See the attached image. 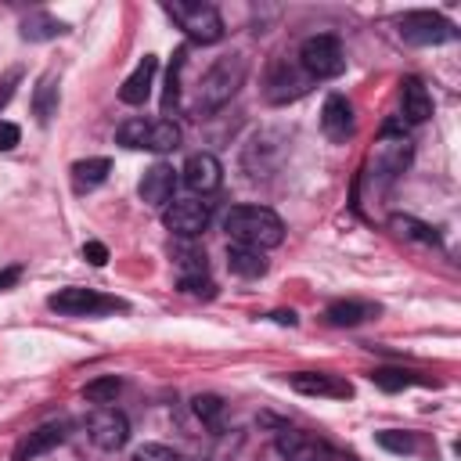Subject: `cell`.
I'll return each mask as SVG.
<instances>
[{
  "label": "cell",
  "instance_id": "cell-1",
  "mask_svg": "<svg viewBox=\"0 0 461 461\" xmlns=\"http://www.w3.org/2000/svg\"><path fill=\"white\" fill-rule=\"evenodd\" d=\"M223 227L238 245H249V249H259V252L281 245V238H285L281 216L267 205H234L227 212Z\"/></svg>",
  "mask_w": 461,
  "mask_h": 461
},
{
  "label": "cell",
  "instance_id": "cell-2",
  "mask_svg": "<svg viewBox=\"0 0 461 461\" xmlns=\"http://www.w3.org/2000/svg\"><path fill=\"white\" fill-rule=\"evenodd\" d=\"M245 72H249V61L245 54H223L220 61L209 65V72L198 79V97H194V112L198 115H209L216 108H223L238 86L245 83Z\"/></svg>",
  "mask_w": 461,
  "mask_h": 461
},
{
  "label": "cell",
  "instance_id": "cell-3",
  "mask_svg": "<svg viewBox=\"0 0 461 461\" xmlns=\"http://www.w3.org/2000/svg\"><path fill=\"white\" fill-rule=\"evenodd\" d=\"M166 14L184 29L187 40L194 43H216L223 36V18L212 4L205 0H173L166 4Z\"/></svg>",
  "mask_w": 461,
  "mask_h": 461
},
{
  "label": "cell",
  "instance_id": "cell-4",
  "mask_svg": "<svg viewBox=\"0 0 461 461\" xmlns=\"http://www.w3.org/2000/svg\"><path fill=\"white\" fill-rule=\"evenodd\" d=\"M122 148H137V151H173L180 148V126L173 119H126L115 130Z\"/></svg>",
  "mask_w": 461,
  "mask_h": 461
},
{
  "label": "cell",
  "instance_id": "cell-5",
  "mask_svg": "<svg viewBox=\"0 0 461 461\" xmlns=\"http://www.w3.org/2000/svg\"><path fill=\"white\" fill-rule=\"evenodd\" d=\"M299 65L306 72V79H335L346 72V54H342V43L328 32L321 36H306L303 47H299Z\"/></svg>",
  "mask_w": 461,
  "mask_h": 461
},
{
  "label": "cell",
  "instance_id": "cell-6",
  "mask_svg": "<svg viewBox=\"0 0 461 461\" xmlns=\"http://www.w3.org/2000/svg\"><path fill=\"white\" fill-rule=\"evenodd\" d=\"M47 306L54 313H65V317H101V313H115V310H126L122 299L115 295H101L94 288H79V285H68V288H58Z\"/></svg>",
  "mask_w": 461,
  "mask_h": 461
},
{
  "label": "cell",
  "instance_id": "cell-7",
  "mask_svg": "<svg viewBox=\"0 0 461 461\" xmlns=\"http://www.w3.org/2000/svg\"><path fill=\"white\" fill-rule=\"evenodd\" d=\"M400 36L414 47H439L454 40V25L436 11H407L400 18Z\"/></svg>",
  "mask_w": 461,
  "mask_h": 461
},
{
  "label": "cell",
  "instance_id": "cell-8",
  "mask_svg": "<svg viewBox=\"0 0 461 461\" xmlns=\"http://www.w3.org/2000/svg\"><path fill=\"white\" fill-rule=\"evenodd\" d=\"M209 202H198V198H173L166 209H162V223L176 234V238H198L205 227H209Z\"/></svg>",
  "mask_w": 461,
  "mask_h": 461
},
{
  "label": "cell",
  "instance_id": "cell-9",
  "mask_svg": "<svg viewBox=\"0 0 461 461\" xmlns=\"http://www.w3.org/2000/svg\"><path fill=\"white\" fill-rule=\"evenodd\" d=\"M173 263H176V281L184 292H212V281H209V270H205V252L194 249L187 238H180L173 245Z\"/></svg>",
  "mask_w": 461,
  "mask_h": 461
},
{
  "label": "cell",
  "instance_id": "cell-10",
  "mask_svg": "<svg viewBox=\"0 0 461 461\" xmlns=\"http://www.w3.org/2000/svg\"><path fill=\"white\" fill-rule=\"evenodd\" d=\"M86 432H90V443L101 447V450H122L126 439H130V421L122 411L115 407H97L86 421Z\"/></svg>",
  "mask_w": 461,
  "mask_h": 461
},
{
  "label": "cell",
  "instance_id": "cell-11",
  "mask_svg": "<svg viewBox=\"0 0 461 461\" xmlns=\"http://www.w3.org/2000/svg\"><path fill=\"white\" fill-rule=\"evenodd\" d=\"M277 454H281L285 461H331V457H335V450H331L321 436L303 432V429H285V432H277Z\"/></svg>",
  "mask_w": 461,
  "mask_h": 461
},
{
  "label": "cell",
  "instance_id": "cell-12",
  "mask_svg": "<svg viewBox=\"0 0 461 461\" xmlns=\"http://www.w3.org/2000/svg\"><path fill=\"white\" fill-rule=\"evenodd\" d=\"M288 385L303 396H328V400H349L353 396V385L339 375H328V371H295V375H288Z\"/></svg>",
  "mask_w": 461,
  "mask_h": 461
},
{
  "label": "cell",
  "instance_id": "cell-13",
  "mask_svg": "<svg viewBox=\"0 0 461 461\" xmlns=\"http://www.w3.org/2000/svg\"><path fill=\"white\" fill-rule=\"evenodd\" d=\"M180 173H184V184H187L194 194H212V191L220 187V180H223L220 158L209 155V151H194V155H187V162H184Z\"/></svg>",
  "mask_w": 461,
  "mask_h": 461
},
{
  "label": "cell",
  "instance_id": "cell-14",
  "mask_svg": "<svg viewBox=\"0 0 461 461\" xmlns=\"http://www.w3.org/2000/svg\"><path fill=\"white\" fill-rule=\"evenodd\" d=\"M321 130H324V137L335 140V144H346V140L353 137V104H349L342 94H328V97H324Z\"/></svg>",
  "mask_w": 461,
  "mask_h": 461
},
{
  "label": "cell",
  "instance_id": "cell-15",
  "mask_svg": "<svg viewBox=\"0 0 461 461\" xmlns=\"http://www.w3.org/2000/svg\"><path fill=\"white\" fill-rule=\"evenodd\" d=\"M371 162H375V169L385 176V180H393L396 173H403L407 169V162H411V140L403 137V133H389L385 130V140H378V148H375V155H371Z\"/></svg>",
  "mask_w": 461,
  "mask_h": 461
},
{
  "label": "cell",
  "instance_id": "cell-16",
  "mask_svg": "<svg viewBox=\"0 0 461 461\" xmlns=\"http://www.w3.org/2000/svg\"><path fill=\"white\" fill-rule=\"evenodd\" d=\"M173 187H176V173H173V166H166V162H155L151 169H144V176H140V202H148V205H169L173 202Z\"/></svg>",
  "mask_w": 461,
  "mask_h": 461
},
{
  "label": "cell",
  "instance_id": "cell-17",
  "mask_svg": "<svg viewBox=\"0 0 461 461\" xmlns=\"http://www.w3.org/2000/svg\"><path fill=\"white\" fill-rule=\"evenodd\" d=\"M155 72H158L155 54H144V58L137 61V68H133V72L122 79V86H119V101H122V104H144V101L151 97Z\"/></svg>",
  "mask_w": 461,
  "mask_h": 461
},
{
  "label": "cell",
  "instance_id": "cell-18",
  "mask_svg": "<svg viewBox=\"0 0 461 461\" xmlns=\"http://www.w3.org/2000/svg\"><path fill=\"white\" fill-rule=\"evenodd\" d=\"M58 443H65V425H58V421L40 425V429H32L25 439H18V447H14V461H36L40 454L54 450Z\"/></svg>",
  "mask_w": 461,
  "mask_h": 461
},
{
  "label": "cell",
  "instance_id": "cell-19",
  "mask_svg": "<svg viewBox=\"0 0 461 461\" xmlns=\"http://www.w3.org/2000/svg\"><path fill=\"white\" fill-rule=\"evenodd\" d=\"M400 104H403V115L411 122H425L432 115V94L425 90V83L418 76L400 79Z\"/></svg>",
  "mask_w": 461,
  "mask_h": 461
},
{
  "label": "cell",
  "instance_id": "cell-20",
  "mask_svg": "<svg viewBox=\"0 0 461 461\" xmlns=\"http://www.w3.org/2000/svg\"><path fill=\"white\" fill-rule=\"evenodd\" d=\"M108 173H112V158H104V155L79 158L72 166V187L76 191H94V187H101L108 180Z\"/></svg>",
  "mask_w": 461,
  "mask_h": 461
},
{
  "label": "cell",
  "instance_id": "cell-21",
  "mask_svg": "<svg viewBox=\"0 0 461 461\" xmlns=\"http://www.w3.org/2000/svg\"><path fill=\"white\" fill-rule=\"evenodd\" d=\"M227 267L238 274V277H263L267 274V256L259 249H249V245H227Z\"/></svg>",
  "mask_w": 461,
  "mask_h": 461
},
{
  "label": "cell",
  "instance_id": "cell-22",
  "mask_svg": "<svg viewBox=\"0 0 461 461\" xmlns=\"http://www.w3.org/2000/svg\"><path fill=\"white\" fill-rule=\"evenodd\" d=\"M378 310L371 306V303H357V299H335V303H328V310H324V317H328V324H335V328H353V324H360V321H367V317H375Z\"/></svg>",
  "mask_w": 461,
  "mask_h": 461
},
{
  "label": "cell",
  "instance_id": "cell-23",
  "mask_svg": "<svg viewBox=\"0 0 461 461\" xmlns=\"http://www.w3.org/2000/svg\"><path fill=\"white\" fill-rule=\"evenodd\" d=\"M371 382L385 393H400V389H411V385H436L432 378H421V375L403 371V367H378V371H371Z\"/></svg>",
  "mask_w": 461,
  "mask_h": 461
},
{
  "label": "cell",
  "instance_id": "cell-24",
  "mask_svg": "<svg viewBox=\"0 0 461 461\" xmlns=\"http://www.w3.org/2000/svg\"><path fill=\"white\" fill-rule=\"evenodd\" d=\"M389 227L400 234V238H411V241H421V245H439V234L429 227V223H421V220H414V216H389Z\"/></svg>",
  "mask_w": 461,
  "mask_h": 461
},
{
  "label": "cell",
  "instance_id": "cell-25",
  "mask_svg": "<svg viewBox=\"0 0 461 461\" xmlns=\"http://www.w3.org/2000/svg\"><path fill=\"white\" fill-rule=\"evenodd\" d=\"M32 112H36L40 122H50L54 119V112H58V79L54 76H43L40 79V86L32 94Z\"/></svg>",
  "mask_w": 461,
  "mask_h": 461
},
{
  "label": "cell",
  "instance_id": "cell-26",
  "mask_svg": "<svg viewBox=\"0 0 461 461\" xmlns=\"http://www.w3.org/2000/svg\"><path fill=\"white\" fill-rule=\"evenodd\" d=\"M191 411H194V418L202 425H209L212 432H220V425H223V400L216 393H198L191 400Z\"/></svg>",
  "mask_w": 461,
  "mask_h": 461
},
{
  "label": "cell",
  "instance_id": "cell-27",
  "mask_svg": "<svg viewBox=\"0 0 461 461\" xmlns=\"http://www.w3.org/2000/svg\"><path fill=\"white\" fill-rule=\"evenodd\" d=\"M61 32H65V22L50 18V14H29V18L22 22V36H25V40H54V36H61Z\"/></svg>",
  "mask_w": 461,
  "mask_h": 461
},
{
  "label": "cell",
  "instance_id": "cell-28",
  "mask_svg": "<svg viewBox=\"0 0 461 461\" xmlns=\"http://www.w3.org/2000/svg\"><path fill=\"white\" fill-rule=\"evenodd\" d=\"M119 389H122V382H119L115 375H104V378H94V382H86L83 396H86L90 403H112Z\"/></svg>",
  "mask_w": 461,
  "mask_h": 461
},
{
  "label": "cell",
  "instance_id": "cell-29",
  "mask_svg": "<svg viewBox=\"0 0 461 461\" xmlns=\"http://www.w3.org/2000/svg\"><path fill=\"white\" fill-rule=\"evenodd\" d=\"M375 439H378V447H385V450H393V454H414V450H418V439H414V432L385 429V432H378Z\"/></svg>",
  "mask_w": 461,
  "mask_h": 461
},
{
  "label": "cell",
  "instance_id": "cell-30",
  "mask_svg": "<svg viewBox=\"0 0 461 461\" xmlns=\"http://www.w3.org/2000/svg\"><path fill=\"white\" fill-rule=\"evenodd\" d=\"M130 461H180V454L173 447H166V443H144V447L133 450Z\"/></svg>",
  "mask_w": 461,
  "mask_h": 461
},
{
  "label": "cell",
  "instance_id": "cell-31",
  "mask_svg": "<svg viewBox=\"0 0 461 461\" xmlns=\"http://www.w3.org/2000/svg\"><path fill=\"white\" fill-rule=\"evenodd\" d=\"M18 79H22V68H11V72H4V76H0V108L11 101V94H14Z\"/></svg>",
  "mask_w": 461,
  "mask_h": 461
},
{
  "label": "cell",
  "instance_id": "cell-32",
  "mask_svg": "<svg viewBox=\"0 0 461 461\" xmlns=\"http://www.w3.org/2000/svg\"><path fill=\"white\" fill-rule=\"evenodd\" d=\"M83 259L94 263V267H104V263H108V249H104L101 241H86V245H83Z\"/></svg>",
  "mask_w": 461,
  "mask_h": 461
},
{
  "label": "cell",
  "instance_id": "cell-33",
  "mask_svg": "<svg viewBox=\"0 0 461 461\" xmlns=\"http://www.w3.org/2000/svg\"><path fill=\"white\" fill-rule=\"evenodd\" d=\"M22 140V130L14 122H0V151H11Z\"/></svg>",
  "mask_w": 461,
  "mask_h": 461
},
{
  "label": "cell",
  "instance_id": "cell-34",
  "mask_svg": "<svg viewBox=\"0 0 461 461\" xmlns=\"http://www.w3.org/2000/svg\"><path fill=\"white\" fill-rule=\"evenodd\" d=\"M18 277H22V270H18V267H7V270H0V288H11V285H18Z\"/></svg>",
  "mask_w": 461,
  "mask_h": 461
},
{
  "label": "cell",
  "instance_id": "cell-35",
  "mask_svg": "<svg viewBox=\"0 0 461 461\" xmlns=\"http://www.w3.org/2000/svg\"><path fill=\"white\" fill-rule=\"evenodd\" d=\"M270 317H274L277 324H288V328L295 324V313H292V310H288V313H285V310H277V313H270Z\"/></svg>",
  "mask_w": 461,
  "mask_h": 461
}]
</instances>
